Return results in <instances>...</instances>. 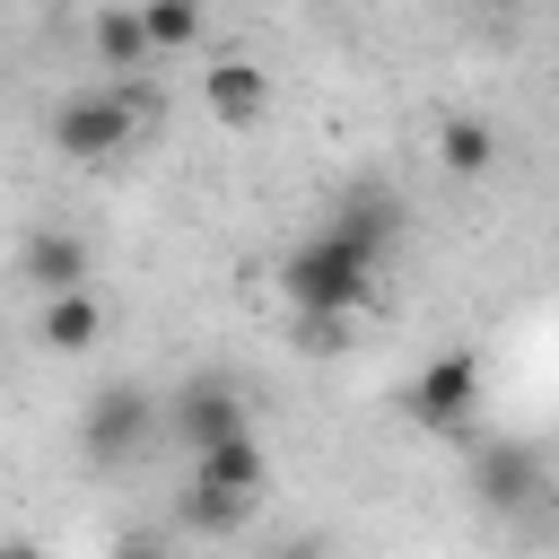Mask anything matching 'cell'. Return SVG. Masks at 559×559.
<instances>
[{"label":"cell","instance_id":"obj_3","mask_svg":"<svg viewBox=\"0 0 559 559\" xmlns=\"http://www.w3.org/2000/svg\"><path fill=\"white\" fill-rule=\"evenodd\" d=\"M131 140H140V96H131V79L79 87V96L52 105V148H61L70 166H105V157L131 148Z\"/></svg>","mask_w":559,"mask_h":559},{"label":"cell","instance_id":"obj_10","mask_svg":"<svg viewBox=\"0 0 559 559\" xmlns=\"http://www.w3.org/2000/svg\"><path fill=\"white\" fill-rule=\"evenodd\" d=\"M192 480H210V489H236V498H262V480H271V454L253 445V428L245 437H218L210 454H192Z\"/></svg>","mask_w":559,"mask_h":559},{"label":"cell","instance_id":"obj_14","mask_svg":"<svg viewBox=\"0 0 559 559\" xmlns=\"http://www.w3.org/2000/svg\"><path fill=\"white\" fill-rule=\"evenodd\" d=\"M140 26L157 52H192L201 44V0H140Z\"/></svg>","mask_w":559,"mask_h":559},{"label":"cell","instance_id":"obj_2","mask_svg":"<svg viewBox=\"0 0 559 559\" xmlns=\"http://www.w3.org/2000/svg\"><path fill=\"white\" fill-rule=\"evenodd\" d=\"M148 437H166V393H148L140 376H114V384L87 393V411H79V454H87L96 472L140 463Z\"/></svg>","mask_w":559,"mask_h":559},{"label":"cell","instance_id":"obj_16","mask_svg":"<svg viewBox=\"0 0 559 559\" xmlns=\"http://www.w3.org/2000/svg\"><path fill=\"white\" fill-rule=\"evenodd\" d=\"M114 559H166V542H157V533H122V542H114Z\"/></svg>","mask_w":559,"mask_h":559},{"label":"cell","instance_id":"obj_1","mask_svg":"<svg viewBox=\"0 0 559 559\" xmlns=\"http://www.w3.org/2000/svg\"><path fill=\"white\" fill-rule=\"evenodd\" d=\"M393 227H402V218H393V192L358 183L306 245L280 253V297H288V314H358L367 288H376V262H384Z\"/></svg>","mask_w":559,"mask_h":559},{"label":"cell","instance_id":"obj_4","mask_svg":"<svg viewBox=\"0 0 559 559\" xmlns=\"http://www.w3.org/2000/svg\"><path fill=\"white\" fill-rule=\"evenodd\" d=\"M480 349H437L419 376H411V419L428 428V437H472V419H480Z\"/></svg>","mask_w":559,"mask_h":559},{"label":"cell","instance_id":"obj_17","mask_svg":"<svg viewBox=\"0 0 559 559\" xmlns=\"http://www.w3.org/2000/svg\"><path fill=\"white\" fill-rule=\"evenodd\" d=\"M271 559H332V550H323V542H314V533H297V542H280V550H271Z\"/></svg>","mask_w":559,"mask_h":559},{"label":"cell","instance_id":"obj_11","mask_svg":"<svg viewBox=\"0 0 559 559\" xmlns=\"http://www.w3.org/2000/svg\"><path fill=\"white\" fill-rule=\"evenodd\" d=\"M35 341H44L52 358H79V349H96V341H105V306H96L87 288H79V297H44Z\"/></svg>","mask_w":559,"mask_h":559},{"label":"cell","instance_id":"obj_5","mask_svg":"<svg viewBox=\"0 0 559 559\" xmlns=\"http://www.w3.org/2000/svg\"><path fill=\"white\" fill-rule=\"evenodd\" d=\"M166 437H175L183 454H210L218 437H245V393H236L227 376H192V384L166 402Z\"/></svg>","mask_w":559,"mask_h":559},{"label":"cell","instance_id":"obj_7","mask_svg":"<svg viewBox=\"0 0 559 559\" xmlns=\"http://www.w3.org/2000/svg\"><path fill=\"white\" fill-rule=\"evenodd\" d=\"M533 489H542V454H533V445L489 437V445L472 454V498H480L489 515H524V507H533Z\"/></svg>","mask_w":559,"mask_h":559},{"label":"cell","instance_id":"obj_15","mask_svg":"<svg viewBox=\"0 0 559 559\" xmlns=\"http://www.w3.org/2000/svg\"><path fill=\"white\" fill-rule=\"evenodd\" d=\"M349 323H358V314H297V349H306V358H341V349H349Z\"/></svg>","mask_w":559,"mask_h":559},{"label":"cell","instance_id":"obj_9","mask_svg":"<svg viewBox=\"0 0 559 559\" xmlns=\"http://www.w3.org/2000/svg\"><path fill=\"white\" fill-rule=\"evenodd\" d=\"M87 44H96V70H114V79H131V70L157 52V44H148V26H140V0H114V9H96Z\"/></svg>","mask_w":559,"mask_h":559},{"label":"cell","instance_id":"obj_18","mask_svg":"<svg viewBox=\"0 0 559 559\" xmlns=\"http://www.w3.org/2000/svg\"><path fill=\"white\" fill-rule=\"evenodd\" d=\"M0 559H44V550L35 542H0Z\"/></svg>","mask_w":559,"mask_h":559},{"label":"cell","instance_id":"obj_13","mask_svg":"<svg viewBox=\"0 0 559 559\" xmlns=\"http://www.w3.org/2000/svg\"><path fill=\"white\" fill-rule=\"evenodd\" d=\"M253 507H262V498H236V489L183 480V498H175V524H183V533H236V524H245Z\"/></svg>","mask_w":559,"mask_h":559},{"label":"cell","instance_id":"obj_6","mask_svg":"<svg viewBox=\"0 0 559 559\" xmlns=\"http://www.w3.org/2000/svg\"><path fill=\"white\" fill-rule=\"evenodd\" d=\"M17 280H26L35 297H79V288L96 280V253H87L79 227H35V236L17 245Z\"/></svg>","mask_w":559,"mask_h":559},{"label":"cell","instance_id":"obj_12","mask_svg":"<svg viewBox=\"0 0 559 559\" xmlns=\"http://www.w3.org/2000/svg\"><path fill=\"white\" fill-rule=\"evenodd\" d=\"M437 166H445V175H489V166H498V131H489L480 114H445V122H437Z\"/></svg>","mask_w":559,"mask_h":559},{"label":"cell","instance_id":"obj_8","mask_svg":"<svg viewBox=\"0 0 559 559\" xmlns=\"http://www.w3.org/2000/svg\"><path fill=\"white\" fill-rule=\"evenodd\" d=\"M201 105H210L218 122H262V105H271V79H262V61H245V52L210 61V70H201Z\"/></svg>","mask_w":559,"mask_h":559}]
</instances>
